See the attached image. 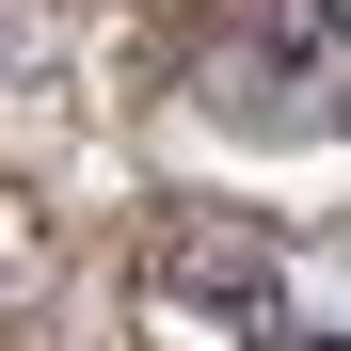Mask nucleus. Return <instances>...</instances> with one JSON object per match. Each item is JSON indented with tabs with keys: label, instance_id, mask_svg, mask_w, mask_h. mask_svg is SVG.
Returning a JSON list of instances; mask_svg holds the SVG:
<instances>
[{
	"label": "nucleus",
	"instance_id": "f257e3e1",
	"mask_svg": "<svg viewBox=\"0 0 351 351\" xmlns=\"http://www.w3.org/2000/svg\"><path fill=\"white\" fill-rule=\"evenodd\" d=\"M160 335H208V351H335V304L304 240H271V223H176L160 271H144Z\"/></svg>",
	"mask_w": 351,
	"mask_h": 351
},
{
	"label": "nucleus",
	"instance_id": "f03ea898",
	"mask_svg": "<svg viewBox=\"0 0 351 351\" xmlns=\"http://www.w3.org/2000/svg\"><path fill=\"white\" fill-rule=\"evenodd\" d=\"M223 112L240 128H271V144H304L319 112H335V0H256V32L223 48Z\"/></svg>",
	"mask_w": 351,
	"mask_h": 351
}]
</instances>
